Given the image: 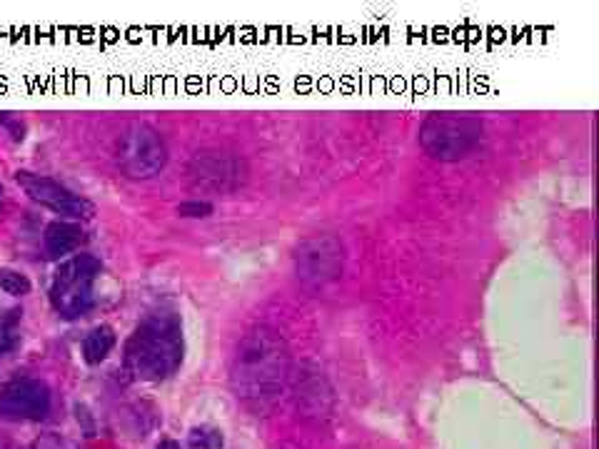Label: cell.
<instances>
[{
    "mask_svg": "<svg viewBox=\"0 0 599 449\" xmlns=\"http://www.w3.org/2000/svg\"><path fill=\"white\" fill-rule=\"evenodd\" d=\"M0 290L8 292V295H13V298H23L33 290V284H31L28 278H25L23 272L3 270V272H0Z\"/></svg>",
    "mask_w": 599,
    "mask_h": 449,
    "instance_id": "cell-14",
    "label": "cell"
},
{
    "mask_svg": "<svg viewBox=\"0 0 599 449\" xmlns=\"http://www.w3.org/2000/svg\"><path fill=\"white\" fill-rule=\"evenodd\" d=\"M158 449H180V445L176 442V439H163V442L158 445Z\"/></svg>",
    "mask_w": 599,
    "mask_h": 449,
    "instance_id": "cell-20",
    "label": "cell"
},
{
    "mask_svg": "<svg viewBox=\"0 0 599 449\" xmlns=\"http://www.w3.org/2000/svg\"><path fill=\"white\" fill-rule=\"evenodd\" d=\"M0 125L8 128V133L13 135L15 143H21L25 137V123L21 118H15L13 112H0Z\"/></svg>",
    "mask_w": 599,
    "mask_h": 449,
    "instance_id": "cell-18",
    "label": "cell"
},
{
    "mask_svg": "<svg viewBox=\"0 0 599 449\" xmlns=\"http://www.w3.org/2000/svg\"><path fill=\"white\" fill-rule=\"evenodd\" d=\"M182 352V323L176 313L147 315L123 348V365L128 375L141 383H163L178 373Z\"/></svg>",
    "mask_w": 599,
    "mask_h": 449,
    "instance_id": "cell-2",
    "label": "cell"
},
{
    "mask_svg": "<svg viewBox=\"0 0 599 449\" xmlns=\"http://www.w3.org/2000/svg\"><path fill=\"white\" fill-rule=\"evenodd\" d=\"M188 175L195 187L215 193H232L245 185L248 166L240 155L232 153H197L188 166Z\"/></svg>",
    "mask_w": 599,
    "mask_h": 449,
    "instance_id": "cell-8",
    "label": "cell"
},
{
    "mask_svg": "<svg viewBox=\"0 0 599 449\" xmlns=\"http://www.w3.org/2000/svg\"><path fill=\"white\" fill-rule=\"evenodd\" d=\"M23 313L19 307L11 310L3 319H0V355H11V352L19 350L21 335H19V323Z\"/></svg>",
    "mask_w": 599,
    "mask_h": 449,
    "instance_id": "cell-13",
    "label": "cell"
},
{
    "mask_svg": "<svg viewBox=\"0 0 599 449\" xmlns=\"http://www.w3.org/2000/svg\"><path fill=\"white\" fill-rule=\"evenodd\" d=\"M482 120L472 112H432L420 125V148L440 162H459L480 148Z\"/></svg>",
    "mask_w": 599,
    "mask_h": 449,
    "instance_id": "cell-3",
    "label": "cell"
},
{
    "mask_svg": "<svg viewBox=\"0 0 599 449\" xmlns=\"http://www.w3.org/2000/svg\"><path fill=\"white\" fill-rule=\"evenodd\" d=\"M43 243H46L48 255L63 257V255L75 253V250L85 243V232H83L81 225L56 220V222H50L48 228H46Z\"/></svg>",
    "mask_w": 599,
    "mask_h": 449,
    "instance_id": "cell-10",
    "label": "cell"
},
{
    "mask_svg": "<svg viewBox=\"0 0 599 449\" xmlns=\"http://www.w3.org/2000/svg\"><path fill=\"white\" fill-rule=\"evenodd\" d=\"M310 377H302V383L298 385V404H302V410L308 414H327L325 402H330V387L325 383V377L320 373H306Z\"/></svg>",
    "mask_w": 599,
    "mask_h": 449,
    "instance_id": "cell-11",
    "label": "cell"
},
{
    "mask_svg": "<svg viewBox=\"0 0 599 449\" xmlns=\"http://www.w3.org/2000/svg\"><path fill=\"white\" fill-rule=\"evenodd\" d=\"M213 203L207 201H190L178 205V215H182V218H207V215H213Z\"/></svg>",
    "mask_w": 599,
    "mask_h": 449,
    "instance_id": "cell-16",
    "label": "cell"
},
{
    "mask_svg": "<svg viewBox=\"0 0 599 449\" xmlns=\"http://www.w3.org/2000/svg\"><path fill=\"white\" fill-rule=\"evenodd\" d=\"M118 168L133 180H147L165 168L168 148H165L160 133L147 123H133L120 135L116 148Z\"/></svg>",
    "mask_w": 599,
    "mask_h": 449,
    "instance_id": "cell-5",
    "label": "cell"
},
{
    "mask_svg": "<svg viewBox=\"0 0 599 449\" xmlns=\"http://www.w3.org/2000/svg\"><path fill=\"white\" fill-rule=\"evenodd\" d=\"M345 247L333 235H318L300 243L295 250V270L300 282L312 290H325L343 278Z\"/></svg>",
    "mask_w": 599,
    "mask_h": 449,
    "instance_id": "cell-6",
    "label": "cell"
},
{
    "mask_svg": "<svg viewBox=\"0 0 599 449\" xmlns=\"http://www.w3.org/2000/svg\"><path fill=\"white\" fill-rule=\"evenodd\" d=\"M15 183L23 187V193L31 197L33 203H38L56 215H63V218L73 220H91L95 215V205L85 197L75 195L73 190L60 185L58 180L38 175V172L19 170L15 172Z\"/></svg>",
    "mask_w": 599,
    "mask_h": 449,
    "instance_id": "cell-7",
    "label": "cell"
},
{
    "mask_svg": "<svg viewBox=\"0 0 599 449\" xmlns=\"http://www.w3.org/2000/svg\"><path fill=\"white\" fill-rule=\"evenodd\" d=\"M116 330L108 325H98L93 327V330L85 335L83 340V360L88 362V365H100L103 360H106L112 348H116Z\"/></svg>",
    "mask_w": 599,
    "mask_h": 449,
    "instance_id": "cell-12",
    "label": "cell"
},
{
    "mask_svg": "<svg viewBox=\"0 0 599 449\" xmlns=\"http://www.w3.org/2000/svg\"><path fill=\"white\" fill-rule=\"evenodd\" d=\"M53 408V397L46 383L33 377H15L0 390V414L5 420H46Z\"/></svg>",
    "mask_w": 599,
    "mask_h": 449,
    "instance_id": "cell-9",
    "label": "cell"
},
{
    "mask_svg": "<svg viewBox=\"0 0 599 449\" xmlns=\"http://www.w3.org/2000/svg\"><path fill=\"white\" fill-rule=\"evenodd\" d=\"M0 203H3V183H0Z\"/></svg>",
    "mask_w": 599,
    "mask_h": 449,
    "instance_id": "cell-21",
    "label": "cell"
},
{
    "mask_svg": "<svg viewBox=\"0 0 599 449\" xmlns=\"http://www.w3.org/2000/svg\"><path fill=\"white\" fill-rule=\"evenodd\" d=\"M190 445H193V449H220L223 432L213 427H197L190 432Z\"/></svg>",
    "mask_w": 599,
    "mask_h": 449,
    "instance_id": "cell-15",
    "label": "cell"
},
{
    "mask_svg": "<svg viewBox=\"0 0 599 449\" xmlns=\"http://www.w3.org/2000/svg\"><path fill=\"white\" fill-rule=\"evenodd\" d=\"M33 449H77L71 439H65L63 435H56V432H48V435L38 437L33 442Z\"/></svg>",
    "mask_w": 599,
    "mask_h": 449,
    "instance_id": "cell-17",
    "label": "cell"
},
{
    "mask_svg": "<svg viewBox=\"0 0 599 449\" xmlns=\"http://www.w3.org/2000/svg\"><path fill=\"white\" fill-rule=\"evenodd\" d=\"M290 350L283 335L257 325L242 335L230 365V385L238 400L257 414L271 412L288 387Z\"/></svg>",
    "mask_w": 599,
    "mask_h": 449,
    "instance_id": "cell-1",
    "label": "cell"
},
{
    "mask_svg": "<svg viewBox=\"0 0 599 449\" xmlns=\"http://www.w3.org/2000/svg\"><path fill=\"white\" fill-rule=\"evenodd\" d=\"M100 260L93 255H75L56 270L50 284V305L65 319H77L95 305V282L100 278Z\"/></svg>",
    "mask_w": 599,
    "mask_h": 449,
    "instance_id": "cell-4",
    "label": "cell"
},
{
    "mask_svg": "<svg viewBox=\"0 0 599 449\" xmlns=\"http://www.w3.org/2000/svg\"><path fill=\"white\" fill-rule=\"evenodd\" d=\"M0 449H21L19 445L13 442L11 437H5V435H0Z\"/></svg>",
    "mask_w": 599,
    "mask_h": 449,
    "instance_id": "cell-19",
    "label": "cell"
}]
</instances>
